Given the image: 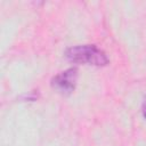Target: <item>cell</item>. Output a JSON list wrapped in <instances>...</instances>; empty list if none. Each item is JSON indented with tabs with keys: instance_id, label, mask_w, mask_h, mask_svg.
I'll return each mask as SVG.
<instances>
[{
	"instance_id": "7a4b0ae2",
	"label": "cell",
	"mask_w": 146,
	"mask_h": 146,
	"mask_svg": "<svg viewBox=\"0 0 146 146\" xmlns=\"http://www.w3.org/2000/svg\"><path fill=\"white\" fill-rule=\"evenodd\" d=\"M76 81L78 70L75 67H71L55 75L51 80V87L62 95H70L75 89Z\"/></svg>"
},
{
	"instance_id": "3957f363",
	"label": "cell",
	"mask_w": 146,
	"mask_h": 146,
	"mask_svg": "<svg viewBox=\"0 0 146 146\" xmlns=\"http://www.w3.org/2000/svg\"><path fill=\"white\" fill-rule=\"evenodd\" d=\"M141 110H143V115H144V117L146 119V98H145V100H144V103H143Z\"/></svg>"
},
{
	"instance_id": "6da1fadb",
	"label": "cell",
	"mask_w": 146,
	"mask_h": 146,
	"mask_svg": "<svg viewBox=\"0 0 146 146\" xmlns=\"http://www.w3.org/2000/svg\"><path fill=\"white\" fill-rule=\"evenodd\" d=\"M65 56L73 63L104 66L108 63L106 54L95 44L74 46L66 50Z\"/></svg>"
}]
</instances>
